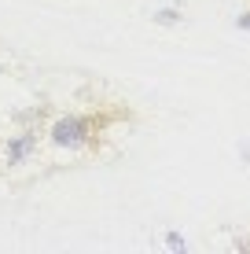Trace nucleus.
I'll use <instances>...</instances> for the list:
<instances>
[{"label": "nucleus", "instance_id": "nucleus-1", "mask_svg": "<svg viewBox=\"0 0 250 254\" xmlns=\"http://www.w3.org/2000/svg\"><path fill=\"white\" fill-rule=\"evenodd\" d=\"M85 136H89V126H85L81 118H74V115L59 118L55 126H51V144L55 147H81Z\"/></svg>", "mask_w": 250, "mask_h": 254}, {"label": "nucleus", "instance_id": "nucleus-2", "mask_svg": "<svg viewBox=\"0 0 250 254\" xmlns=\"http://www.w3.org/2000/svg\"><path fill=\"white\" fill-rule=\"evenodd\" d=\"M30 151H33V136L26 133V136H19V140H11V144H7V162H11V166H19Z\"/></svg>", "mask_w": 250, "mask_h": 254}, {"label": "nucleus", "instance_id": "nucleus-3", "mask_svg": "<svg viewBox=\"0 0 250 254\" xmlns=\"http://www.w3.org/2000/svg\"><path fill=\"white\" fill-rule=\"evenodd\" d=\"M154 22H162V26H177V22H180V11H177V7H162V11H154Z\"/></svg>", "mask_w": 250, "mask_h": 254}, {"label": "nucleus", "instance_id": "nucleus-4", "mask_svg": "<svg viewBox=\"0 0 250 254\" xmlns=\"http://www.w3.org/2000/svg\"><path fill=\"white\" fill-rule=\"evenodd\" d=\"M166 243H169V247H173V251H184V247H188V243H184V240H180V236H177V232H173V236H169V240H166Z\"/></svg>", "mask_w": 250, "mask_h": 254}, {"label": "nucleus", "instance_id": "nucleus-5", "mask_svg": "<svg viewBox=\"0 0 250 254\" xmlns=\"http://www.w3.org/2000/svg\"><path fill=\"white\" fill-rule=\"evenodd\" d=\"M236 26H239V30H250V11H247V15H239Z\"/></svg>", "mask_w": 250, "mask_h": 254}, {"label": "nucleus", "instance_id": "nucleus-6", "mask_svg": "<svg viewBox=\"0 0 250 254\" xmlns=\"http://www.w3.org/2000/svg\"><path fill=\"white\" fill-rule=\"evenodd\" d=\"M239 151H243V159L250 162V140H247V144H243V147H239Z\"/></svg>", "mask_w": 250, "mask_h": 254}]
</instances>
